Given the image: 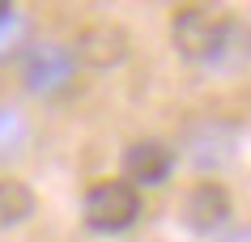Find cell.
Here are the masks:
<instances>
[{
    "instance_id": "obj_1",
    "label": "cell",
    "mask_w": 251,
    "mask_h": 242,
    "mask_svg": "<svg viewBox=\"0 0 251 242\" xmlns=\"http://www.w3.org/2000/svg\"><path fill=\"white\" fill-rule=\"evenodd\" d=\"M175 47H179V55L183 60H196V64H204V60H217V55L226 51V43H230V34H234V22L222 13V9H209V4H187V9H179L175 13Z\"/></svg>"
},
{
    "instance_id": "obj_2",
    "label": "cell",
    "mask_w": 251,
    "mask_h": 242,
    "mask_svg": "<svg viewBox=\"0 0 251 242\" xmlns=\"http://www.w3.org/2000/svg\"><path fill=\"white\" fill-rule=\"evenodd\" d=\"M141 217V196L128 178H102L85 191V221L98 234H124Z\"/></svg>"
},
{
    "instance_id": "obj_3",
    "label": "cell",
    "mask_w": 251,
    "mask_h": 242,
    "mask_svg": "<svg viewBox=\"0 0 251 242\" xmlns=\"http://www.w3.org/2000/svg\"><path fill=\"white\" fill-rule=\"evenodd\" d=\"M175 166V153L158 140H141V145L128 149V157H124V170H128V183H141V187H158L166 183Z\"/></svg>"
},
{
    "instance_id": "obj_4",
    "label": "cell",
    "mask_w": 251,
    "mask_h": 242,
    "mask_svg": "<svg viewBox=\"0 0 251 242\" xmlns=\"http://www.w3.org/2000/svg\"><path fill=\"white\" fill-rule=\"evenodd\" d=\"M68 72H73V55L55 43H43V47H30V60H26V81L30 89L39 94H51L55 85H64Z\"/></svg>"
},
{
    "instance_id": "obj_5",
    "label": "cell",
    "mask_w": 251,
    "mask_h": 242,
    "mask_svg": "<svg viewBox=\"0 0 251 242\" xmlns=\"http://www.w3.org/2000/svg\"><path fill=\"white\" fill-rule=\"evenodd\" d=\"M183 217L192 229H217L222 221H230V196L222 183H196L192 196L183 204Z\"/></svg>"
},
{
    "instance_id": "obj_6",
    "label": "cell",
    "mask_w": 251,
    "mask_h": 242,
    "mask_svg": "<svg viewBox=\"0 0 251 242\" xmlns=\"http://www.w3.org/2000/svg\"><path fill=\"white\" fill-rule=\"evenodd\" d=\"M34 213V196L17 178H0V225H17Z\"/></svg>"
},
{
    "instance_id": "obj_7",
    "label": "cell",
    "mask_w": 251,
    "mask_h": 242,
    "mask_svg": "<svg viewBox=\"0 0 251 242\" xmlns=\"http://www.w3.org/2000/svg\"><path fill=\"white\" fill-rule=\"evenodd\" d=\"M22 119H17L13 110H0V157H9L17 145H22Z\"/></svg>"
},
{
    "instance_id": "obj_8",
    "label": "cell",
    "mask_w": 251,
    "mask_h": 242,
    "mask_svg": "<svg viewBox=\"0 0 251 242\" xmlns=\"http://www.w3.org/2000/svg\"><path fill=\"white\" fill-rule=\"evenodd\" d=\"M9 17H13V9H9V4H0V26H4Z\"/></svg>"
}]
</instances>
